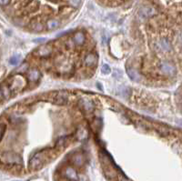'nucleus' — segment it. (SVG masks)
<instances>
[{
	"mask_svg": "<svg viewBox=\"0 0 182 181\" xmlns=\"http://www.w3.org/2000/svg\"><path fill=\"white\" fill-rule=\"evenodd\" d=\"M155 51L158 53H168L172 51L171 45L167 38H161L153 43Z\"/></svg>",
	"mask_w": 182,
	"mask_h": 181,
	"instance_id": "obj_1",
	"label": "nucleus"
},
{
	"mask_svg": "<svg viewBox=\"0 0 182 181\" xmlns=\"http://www.w3.org/2000/svg\"><path fill=\"white\" fill-rule=\"evenodd\" d=\"M159 70L161 71V73H163L164 75H167V76H169V77H174L176 75V68L168 63V62H166V61H162L161 63H159Z\"/></svg>",
	"mask_w": 182,
	"mask_h": 181,
	"instance_id": "obj_2",
	"label": "nucleus"
},
{
	"mask_svg": "<svg viewBox=\"0 0 182 181\" xmlns=\"http://www.w3.org/2000/svg\"><path fill=\"white\" fill-rule=\"evenodd\" d=\"M157 14V10L153 7H144L139 12V15L141 18H149Z\"/></svg>",
	"mask_w": 182,
	"mask_h": 181,
	"instance_id": "obj_3",
	"label": "nucleus"
},
{
	"mask_svg": "<svg viewBox=\"0 0 182 181\" xmlns=\"http://www.w3.org/2000/svg\"><path fill=\"white\" fill-rule=\"evenodd\" d=\"M85 65L89 68H93L98 63V56L95 53H89L85 56L84 59Z\"/></svg>",
	"mask_w": 182,
	"mask_h": 181,
	"instance_id": "obj_4",
	"label": "nucleus"
},
{
	"mask_svg": "<svg viewBox=\"0 0 182 181\" xmlns=\"http://www.w3.org/2000/svg\"><path fill=\"white\" fill-rule=\"evenodd\" d=\"M42 160H43V154L41 153H38L36 154L32 159L30 160V163H29V167H31L32 169H36L38 167H39L42 164Z\"/></svg>",
	"mask_w": 182,
	"mask_h": 181,
	"instance_id": "obj_5",
	"label": "nucleus"
},
{
	"mask_svg": "<svg viewBox=\"0 0 182 181\" xmlns=\"http://www.w3.org/2000/svg\"><path fill=\"white\" fill-rule=\"evenodd\" d=\"M26 85V82L24 80V78L21 76H16V79L12 82L11 86H10V91L11 90H15V89H22Z\"/></svg>",
	"mask_w": 182,
	"mask_h": 181,
	"instance_id": "obj_6",
	"label": "nucleus"
},
{
	"mask_svg": "<svg viewBox=\"0 0 182 181\" xmlns=\"http://www.w3.org/2000/svg\"><path fill=\"white\" fill-rule=\"evenodd\" d=\"M72 41L74 43V45H76V46H81V45H83L85 41H86L85 34L82 31H78L74 35V37L72 38Z\"/></svg>",
	"mask_w": 182,
	"mask_h": 181,
	"instance_id": "obj_7",
	"label": "nucleus"
},
{
	"mask_svg": "<svg viewBox=\"0 0 182 181\" xmlns=\"http://www.w3.org/2000/svg\"><path fill=\"white\" fill-rule=\"evenodd\" d=\"M28 77L30 81H38L41 77V74L38 69L32 68V69H30L28 71Z\"/></svg>",
	"mask_w": 182,
	"mask_h": 181,
	"instance_id": "obj_8",
	"label": "nucleus"
},
{
	"mask_svg": "<svg viewBox=\"0 0 182 181\" xmlns=\"http://www.w3.org/2000/svg\"><path fill=\"white\" fill-rule=\"evenodd\" d=\"M51 47L48 46H42L41 47L38 48V55L39 56H43V57H46V56H49L51 54Z\"/></svg>",
	"mask_w": 182,
	"mask_h": 181,
	"instance_id": "obj_9",
	"label": "nucleus"
},
{
	"mask_svg": "<svg viewBox=\"0 0 182 181\" xmlns=\"http://www.w3.org/2000/svg\"><path fill=\"white\" fill-rule=\"evenodd\" d=\"M59 25H60V23H59L58 20H56V19H50L47 23V29H49V30H54V29L58 28Z\"/></svg>",
	"mask_w": 182,
	"mask_h": 181,
	"instance_id": "obj_10",
	"label": "nucleus"
},
{
	"mask_svg": "<svg viewBox=\"0 0 182 181\" xmlns=\"http://www.w3.org/2000/svg\"><path fill=\"white\" fill-rule=\"evenodd\" d=\"M127 75L128 77L132 79V80H138L139 78V74L137 73V71L132 68H127Z\"/></svg>",
	"mask_w": 182,
	"mask_h": 181,
	"instance_id": "obj_11",
	"label": "nucleus"
},
{
	"mask_svg": "<svg viewBox=\"0 0 182 181\" xmlns=\"http://www.w3.org/2000/svg\"><path fill=\"white\" fill-rule=\"evenodd\" d=\"M66 175H67V177L70 179H75V180H77L78 179V177H77V173H76V171L73 169V168H68L67 170H66Z\"/></svg>",
	"mask_w": 182,
	"mask_h": 181,
	"instance_id": "obj_12",
	"label": "nucleus"
},
{
	"mask_svg": "<svg viewBox=\"0 0 182 181\" xmlns=\"http://www.w3.org/2000/svg\"><path fill=\"white\" fill-rule=\"evenodd\" d=\"M102 72L104 74H109L110 73V68H109V66L107 65V64L103 65V67H102Z\"/></svg>",
	"mask_w": 182,
	"mask_h": 181,
	"instance_id": "obj_13",
	"label": "nucleus"
},
{
	"mask_svg": "<svg viewBox=\"0 0 182 181\" xmlns=\"http://www.w3.org/2000/svg\"><path fill=\"white\" fill-rule=\"evenodd\" d=\"M81 3V0H70V4L75 7H78Z\"/></svg>",
	"mask_w": 182,
	"mask_h": 181,
	"instance_id": "obj_14",
	"label": "nucleus"
},
{
	"mask_svg": "<svg viewBox=\"0 0 182 181\" xmlns=\"http://www.w3.org/2000/svg\"><path fill=\"white\" fill-rule=\"evenodd\" d=\"M32 29L36 30V31H40L42 29V26L40 24H38V23H36V25L32 27Z\"/></svg>",
	"mask_w": 182,
	"mask_h": 181,
	"instance_id": "obj_15",
	"label": "nucleus"
},
{
	"mask_svg": "<svg viewBox=\"0 0 182 181\" xmlns=\"http://www.w3.org/2000/svg\"><path fill=\"white\" fill-rule=\"evenodd\" d=\"M75 160H77V161H75L77 164H78V165H80L81 163H82V157L80 156V155H78L76 157H75Z\"/></svg>",
	"mask_w": 182,
	"mask_h": 181,
	"instance_id": "obj_16",
	"label": "nucleus"
},
{
	"mask_svg": "<svg viewBox=\"0 0 182 181\" xmlns=\"http://www.w3.org/2000/svg\"><path fill=\"white\" fill-rule=\"evenodd\" d=\"M5 130H6V126L4 125H1V124H0V139H1L2 137H3V135H4V133H5Z\"/></svg>",
	"mask_w": 182,
	"mask_h": 181,
	"instance_id": "obj_17",
	"label": "nucleus"
},
{
	"mask_svg": "<svg viewBox=\"0 0 182 181\" xmlns=\"http://www.w3.org/2000/svg\"><path fill=\"white\" fill-rule=\"evenodd\" d=\"M17 62H18V57H17V56H14V57H12V58L10 59V63H11L12 65H16Z\"/></svg>",
	"mask_w": 182,
	"mask_h": 181,
	"instance_id": "obj_18",
	"label": "nucleus"
},
{
	"mask_svg": "<svg viewBox=\"0 0 182 181\" xmlns=\"http://www.w3.org/2000/svg\"><path fill=\"white\" fill-rule=\"evenodd\" d=\"M10 0H0V5L1 6H7L9 3Z\"/></svg>",
	"mask_w": 182,
	"mask_h": 181,
	"instance_id": "obj_19",
	"label": "nucleus"
},
{
	"mask_svg": "<svg viewBox=\"0 0 182 181\" xmlns=\"http://www.w3.org/2000/svg\"><path fill=\"white\" fill-rule=\"evenodd\" d=\"M1 98H3V94H2V90H1V88H0V99Z\"/></svg>",
	"mask_w": 182,
	"mask_h": 181,
	"instance_id": "obj_20",
	"label": "nucleus"
}]
</instances>
